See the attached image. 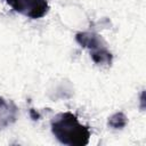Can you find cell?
<instances>
[{
    "label": "cell",
    "mask_w": 146,
    "mask_h": 146,
    "mask_svg": "<svg viewBox=\"0 0 146 146\" xmlns=\"http://www.w3.org/2000/svg\"><path fill=\"white\" fill-rule=\"evenodd\" d=\"M51 132L59 143L68 146L88 145L91 136L89 127L80 123L78 117L71 112H63L54 117Z\"/></svg>",
    "instance_id": "6da1fadb"
},
{
    "label": "cell",
    "mask_w": 146,
    "mask_h": 146,
    "mask_svg": "<svg viewBox=\"0 0 146 146\" xmlns=\"http://www.w3.org/2000/svg\"><path fill=\"white\" fill-rule=\"evenodd\" d=\"M75 41L89 50L90 57L95 64L102 66H110L113 60L112 52L106 48L100 35L95 32H79L75 35Z\"/></svg>",
    "instance_id": "7a4b0ae2"
},
{
    "label": "cell",
    "mask_w": 146,
    "mask_h": 146,
    "mask_svg": "<svg viewBox=\"0 0 146 146\" xmlns=\"http://www.w3.org/2000/svg\"><path fill=\"white\" fill-rule=\"evenodd\" d=\"M15 11L31 18H42L49 11L47 0H5Z\"/></svg>",
    "instance_id": "3957f363"
},
{
    "label": "cell",
    "mask_w": 146,
    "mask_h": 146,
    "mask_svg": "<svg viewBox=\"0 0 146 146\" xmlns=\"http://www.w3.org/2000/svg\"><path fill=\"white\" fill-rule=\"evenodd\" d=\"M18 108L13 102H8L5 98L0 97V129H3L17 119Z\"/></svg>",
    "instance_id": "277c9868"
},
{
    "label": "cell",
    "mask_w": 146,
    "mask_h": 146,
    "mask_svg": "<svg viewBox=\"0 0 146 146\" xmlns=\"http://www.w3.org/2000/svg\"><path fill=\"white\" fill-rule=\"evenodd\" d=\"M128 123V119L124 113L116 112L108 119V125L113 129H123Z\"/></svg>",
    "instance_id": "5b68a950"
},
{
    "label": "cell",
    "mask_w": 146,
    "mask_h": 146,
    "mask_svg": "<svg viewBox=\"0 0 146 146\" xmlns=\"http://www.w3.org/2000/svg\"><path fill=\"white\" fill-rule=\"evenodd\" d=\"M30 114H31V116H32V119H33V120H38V119L40 117L39 113H38V112H35L33 108H31V110H30Z\"/></svg>",
    "instance_id": "8992f818"
}]
</instances>
